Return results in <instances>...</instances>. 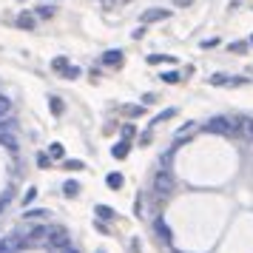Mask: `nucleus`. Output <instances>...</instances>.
<instances>
[{
  "label": "nucleus",
  "mask_w": 253,
  "mask_h": 253,
  "mask_svg": "<svg viewBox=\"0 0 253 253\" xmlns=\"http://www.w3.org/2000/svg\"><path fill=\"white\" fill-rule=\"evenodd\" d=\"M173 3H176V6H185V3H191V0H173Z\"/></svg>",
  "instance_id": "28"
},
{
  "label": "nucleus",
  "mask_w": 253,
  "mask_h": 253,
  "mask_svg": "<svg viewBox=\"0 0 253 253\" xmlns=\"http://www.w3.org/2000/svg\"><path fill=\"white\" fill-rule=\"evenodd\" d=\"M103 63H108V66H120V63H123V51H105Z\"/></svg>",
  "instance_id": "9"
},
{
  "label": "nucleus",
  "mask_w": 253,
  "mask_h": 253,
  "mask_svg": "<svg viewBox=\"0 0 253 253\" xmlns=\"http://www.w3.org/2000/svg\"><path fill=\"white\" fill-rule=\"evenodd\" d=\"M51 157H63V145H60V142L51 145Z\"/></svg>",
  "instance_id": "24"
},
{
  "label": "nucleus",
  "mask_w": 253,
  "mask_h": 253,
  "mask_svg": "<svg viewBox=\"0 0 253 253\" xmlns=\"http://www.w3.org/2000/svg\"><path fill=\"white\" fill-rule=\"evenodd\" d=\"M208 131L211 134H222V137H233L236 134V120H230V117H213L211 123H208Z\"/></svg>",
  "instance_id": "1"
},
{
  "label": "nucleus",
  "mask_w": 253,
  "mask_h": 253,
  "mask_svg": "<svg viewBox=\"0 0 253 253\" xmlns=\"http://www.w3.org/2000/svg\"><path fill=\"white\" fill-rule=\"evenodd\" d=\"M46 245H48V251L54 253V251H63V248H69V233L63 228H54L51 233H46Z\"/></svg>",
  "instance_id": "3"
},
{
  "label": "nucleus",
  "mask_w": 253,
  "mask_h": 253,
  "mask_svg": "<svg viewBox=\"0 0 253 253\" xmlns=\"http://www.w3.org/2000/svg\"><path fill=\"white\" fill-rule=\"evenodd\" d=\"M66 66H69V63H66V57H57V60H54V69H66Z\"/></svg>",
  "instance_id": "25"
},
{
  "label": "nucleus",
  "mask_w": 253,
  "mask_h": 253,
  "mask_svg": "<svg viewBox=\"0 0 253 253\" xmlns=\"http://www.w3.org/2000/svg\"><path fill=\"white\" fill-rule=\"evenodd\" d=\"M32 23H35L32 17H20V26H26V29H32Z\"/></svg>",
  "instance_id": "26"
},
{
  "label": "nucleus",
  "mask_w": 253,
  "mask_h": 253,
  "mask_svg": "<svg viewBox=\"0 0 253 253\" xmlns=\"http://www.w3.org/2000/svg\"><path fill=\"white\" fill-rule=\"evenodd\" d=\"M173 114H176V108H165V111H162V114L154 120V123H160V120H168V117H173Z\"/></svg>",
  "instance_id": "19"
},
{
  "label": "nucleus",
  "mask_w": 253,
  "mask_h": 253,
  "mask_svg": "<svg viewBox=\"0 0 253 253\" xmlns=\"http://www.w3.org/2000/svg\"><path fill=\"white\" fill-rule=\"evenodd\" d=\"M26 219H46L48 216V211H40V208H37V211H29V213H23Z\"/></svg>",
  "instance_id": "15"
},
{
  "label": "nucleus",
  "mask_w": 253,
  "mask_h": 253,
  "mask_svg": "<svg viewBox=\"0 0 253 253\" xmlns=\"http://www.w3.org/2000/svg\"><path fill=\"white\" fill-rule=\"evenodd\" d=\"M211 83H213V85H225L228 77H225V74H216V77H211Z\"/></svg>",
  "instance_id": "23"
},
{
  "label": "nucleus",
  "mask_w": 253,
  "mask_h": 253,
  "mask_svg": "<svg viewBox=\"0 0 253 253\" xmlns=\"http://www.w3.org/2000/svg\"><path fill=\"white\" fill-rule=\"evenodd\" d=\"M66 168H69V171H80L83 162L80 160H66Z\"/></svg>",
  "instance_id": "17"
},
{
  "label": "nucleus",
  "mask_w": 253,
  "mask_h": 253,
  "mask_svg": "<svg viewBox=\"0 0 253 253\" xmlns=\"http://www.w3.org/2000/svg\"><path fill=\"white\" fill-rule=\"evenodd\" d=\"M154 230H157V236L162 242H171V228L165 225V219H154Z\"/></svg>",
  "instance_id": "6"
},
{
  "label": "nucleus",
  "mask_w": 253,
  "mask_h": 253,
  "mask_svg": "<svg viewBox=\"0 0 253 253\" xmlns=\"http://www.w3.org/2000/svg\"><path fill=\"white\" fill-rule=\"evenodd\" d=\"M23 251V239L20 236H3L0 239V253H20Z\"/></svg>",
  "instance_id": "4"
},
{
  "label": "nucleus",
  "mask_w": 253,
  "mask_h": 253,
  "mask_svg": "<svg viewBox=\"0 0 253 253\" xmlns=\"http://www.w3.org/2000/svg\"><path fill=\"white\" fill-rule=\"evenodd\" d=\"M105 182H108V188H123V173H108Z\"/></svg>",
  "instance_id": "12"
},
{
  "label": "nucleus",
  "mask_w": 253,
  "mask_h": 253,
  "mask_svg": "<svg viewBox=\"0 0 253 253\" xmlns=\"http://www.w3.org/2000/svg\"><path fill=\"white\" fill-rule=\"evenodd\" d=\"M54 253H80V251H77V248H71V245H69V248H63V251H54Z\"/></svg>",
  "instance_id": "27"
},
{
  "label": "nucleus",
  "mask_w": 253,
  "mask_h": 253,
  "mask_svg": "<svg viewBox=\"0 0 253 253\" xmlns=\"http://www.w3.org/2000/svg\"><path fill=\"white\" fill-rule=\"evenodd\" d=\"M51 111H54V114H60V111H63V103H60L57 97H51Z\"/></svg>",
  "instance_id": "22"
},
{
  "label": "nucleus",
  "mask_w": 253,
  "mask_h": 253,
  "mask_svg": "<svg viewBox=\"0 0 253 253\" xmlns=\"http://www.w3.org/2000/svg\"><path fill=\"white\" fill-rule=\"evenodd\" d=\"M14 128H17V123H14L12 117L0 120V134H14Z\"/></svg>",
  "instance_id": "10"
},
{
  "label": "nucleus",
  "mask_w": 253,
  "mask_h": 253,
  "mask_svg": "<svg viewBox=\"0 0 253 253\" xmlns=\"http://www.w3.org/2000/svg\"><path fill=\"white\" fill-rule=\"evenodd\" d=\"M162 80L165 83H179V74H176V71H168V74H162Z\"/></svg>",
  "instance_id": "18"
},
{
  "label": "nucleus",
  "mask_w": 253,
  "mask_h": 253,
  "mask_svg": "<svg viewBox=\"0 0 253 253\" xmlns=\"http://www.w3.org/2000/svg\"><path fill=\"white\" fill-rule=\"evenodd\" d=\"M0 145H6V148H17V137L14 134H0Z\"/></svg>",
  "instance_id": "11"
},
{
  "label": "nucleus",
  "mask_w": 253,
  "mask_h": 253,
  "mask_svg": "<svg viewBox=\"0 0 253 253\" xmlns=\"http://www.w3.org/2000/svg\"><path fill=\"white\" fill-rule=\"evenodd\" d=\"M9 114H12V100L6 94H0V120H6Z\"/></svg>",
  "instance_id": "8"
},
{
  "label": "nucleus",
  "mask_w": 253,
  "mask_h": 253,
  "mask_svg": "<svg viewBox=\"0 0 253 253\" xmlns=\"http://www.w3.org/2000/svg\"><path fill=\"white\" fill-rule=\"evenodd\" d=\"M173 191V173L160 168V171L154 173V194L157 196H168Z\"/></svg>",
  "instance_id": "2"
},
{
  "label": "nucleus",
  "mask_w": 253,
  "mask_h": 253,
  "mask_svg": "<svg viewBox=\"0 0 253 253\" xmlns=\"http://www.w3.org/2000/svg\"><path fill=\"white\" fill-rule=\"evenodd\" d=\"M236 134H242L248 142H253V117H242V120H236Z\"/></svg>",
  "instance_id": "5"
},
{
  "label": "nucleus",
  "mask_w": 253,
  "mask_h": 253,
  "mask_svg": "<svg viewBox=\"0 0 253 253\" xmlns=\"http://www.w3.org/2000/svg\"><path fill=\"white\" fill-rule=\"evenodd\" d=\"M54 14V9L51 6H43V9H37V17H51Z\"/></svg>",
  "instance_id": "20"
},
{
  "label": "nucleus",
  "mask_w": 253,
  "mask_h": 253,
  "mask_svg": "<svg viewBox=\"0 0 253 253\" xmlns=\"http://www.w3.org/2000/svg\"><path fill=\"white\" fill-rule=\"evenodd\" d=\"M63 191H66L69 196H77V194H80V185H77V182H66V188H63Z\"/></svg>",
  "instance_id": "16"
},
{
  "label": "nucleus",
  "mask_w": 253,
  "mask_h": 253,
  "mask_svg": "<svg viewBox=\"0 0 253 253\" xmlns=\"http://www.w3.org/2000/svg\"><path fill=\"white\" fill-rule=\"evenodd\" d=\"M97 216L100 219H114V211H111L108 205H97Z\"/></svg>",
  "instance_id": "13"
},
{
  "label": "nucleus",
  "mask_w": 253,
  "mask_h": 253,
  "mask_svg": "<svg viewBox=\"0 0 253 253\" xmlns=\"http://www.w3.org/2000/svg\"><path fill=\"white\" fill-rule=\"evenodd\" d=\"M43 236H46V228H43V225L32 230V239H43Z\"/></svg>",
  "instance_id": "21"
},
{
  "label": "nucleus",
  "mask_w": 253,
  "mask_h": 253,
  "mask_svg": "<svg viewBox=\"0 0 253 253\" xmlns=\"http://www.w3.org/2000/svg\"><path fill=\"white\" fill-rule=\"evenodd\" d=\"M168 14H171L168 9H151V12L142 14V20H145V23H151V20H165Z\"/></svg>",
  "instance_id": "7"
},
{
  "label": "nucleus",
  "mask_w": 253,
  "mask_h": 253,
  "mask_svg": "<svg viewBox=\"0 0 253 253\" xmlns=\"http://www.w3.org/2000/svg\"><path fill=\"white\" fill-rule=\"evenodd\" d=\"M111 154H114L117 160H123V157H128V142H120V145H117V148L111 151Z\"/></svg>",
  "instance_id": "14"
},
{
  "label": "nucleus",
  "mask_w": 253,
  "mask_h": 253,
  "mask_svg": "<svg viewBox=\"0 0 253 253\" xmlns=\"http://www.w3.org/2000/svg\"><path fill=\"white\" fill-rule=\"evenodd\" d=\"M251 43H253V37H251Z\"/></svg>",
  "instance_id": "29"
}]
</instances>
